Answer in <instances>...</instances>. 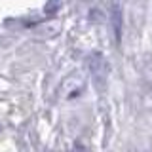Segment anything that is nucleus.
I'll return each instance as SVG.
<instances>
[{
    "label": "nucleus",
    "instance_id": "3",
    "mask_svg": "<svg viewBox=\"0 0 152 152\" xmlns=\"http://www.w3.org/2000/svg\"><path fill=\"white\" fill-rule=\"evenodd\" d=\"M72 152H91L88 148V146L84 145V142H80V141H76L74 145H72Z\"/></svg>",
    "mask_w": 152,
    "mask_h": 152
},
{
    "label": "nucleus",
    "instance_id": "1",
    "mask_svg": "<svg viewBox=\"0 0 152 152\" xmlns=\"http://www.w3.org/2000/svg\"><path fill=\"white\" fill-rule=\"evenodd\" d=\"M86 65H88V70H89V74H91L95 86H97V88H103L104 82H107V74H108V65H107V61H104L103 53H99V51L89 53L88 59H86Z\"/></svg>",
    "mask_w": 152,
    "mask_h": 152
},
{
    "label": "nucleus",
    "instance_id": "2",
    "mask_svg": "<svg viewBox=\"0 0 152 152\" xmlns=\"http://www.w3.org/2000/svg\"><path fill=\"white\" fill-rule=\"evenodd\" d=\"M110 25H112V32H114V40L116 44L122 42V31H124V12L118 0H112L110 4Z\"/></svg>",
    "mask_w": 152,
    "mask_h": 152
},
{
    "label": "nucleus",
    "instance_id": "4",
    "mask_svg": "<svg viewBox=\"0 0 152 152\" xmlns=\"http://www.w3.org/2000/svg\"><path fill=\"white\" fill-rule=\"evenodd\" d=\"M55 6H57V0H51V4L46 8V12H48V13H50V12H53V10H55Z\"/></svg>",
    "mask_w": 152,
    "mask_h": 152
}]
</instances>
